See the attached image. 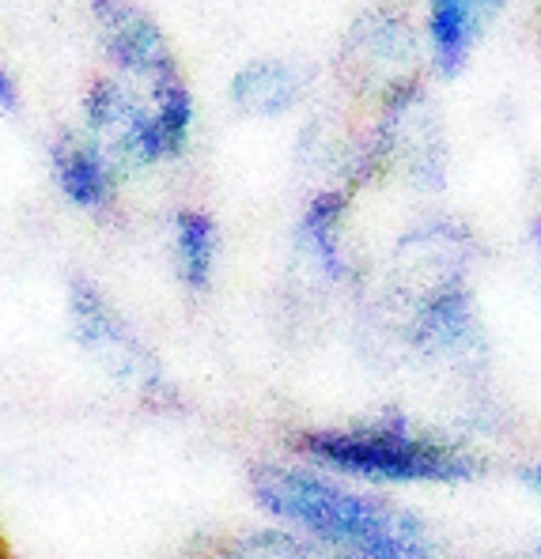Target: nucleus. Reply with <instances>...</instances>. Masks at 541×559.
I'll return each instance as SVG.
<instances>
[{
	"label": "nucleus",
	"instance_id": "1",
	"mask_svg": "<svg viewBox=\"0 0 541 559\" xmlns=\"http://www.w3.org/2000/svg\"><path fill=\"white\" fill-rule=\"evenodd\" d=\"M250 491L261 511L299 530L338 559H439L436 540L421 518L349 488L322 468L258 465L250 473Z\"/></svg>",
	"mask_w": 541,
	"mask_h": 559
},
{
	"label": "nucleus",
	"instance_id": "2",
	"mask_svg": "<svg viewBox=\"0 0 541 559\" xmlns=\"http://www.w3.org/2000/svg\"><path fill=\"white\" fill-rule=\"evenodd\" d=\"M292 447L310 465L372 484H466L481 473L478 457L466 454L458 442L421 431L405 419L315 427L295 435Z\"/></svg>",
	"mask_w": 541,
	"mask_h": 559
},
{
	"label": "nucleus",
	"instance_id": "3",
	"mask_svg": "<svg viewBox=\"0 0 541 559\" xmlns=\"http://www.w3.org/2000/svg\"><path fill=\"white\" fill-rule=\"evenodd\" d=\"M69 325L80 348L92 356V364L110 378L118 390L133 393L137 401L152 408L175 405L178 393L167 371L160 367L155 352L141 341L133 325L126 322L110 295L87 276L69 280Z\"/></svg>",
	"mask_w": 541,
	"mask_h": 559
},
{
	"label": "nucleus",
	"instance_id": "4",
	"mask_svg": "<svg viewBox=\"0 0 541 559\" xmlns=\"http://www.w3.org/2000/svg\"><path fill=\"white\" fill-rule=\"evenodd\" d=\"M92 12L103 27V49L126 76L144 80L148 87L175 76L178 64L163 31L152 15L133 8L129 0H92Z\"/></svg>",
	"mask_w": 541,
	"mask_h": 559
},
{
	"label": "nucleus",
	"instance_id": "5",
	"mask_svg": "<svg viewBox=\"0 0 541 559\" xmlns=\"http://www.w3.org/2000/svg\"><path fill=\"white\" fill-rule=\"evenodd\" d=\"M49 170L61 197L80 212H103L118 197L121 167L87 133H64L49 147Z\"/></svg>",
	"mask_w": 541,
	"mask_h": 559
},
{
	"label": "nucleus",
	"instance_id": "6",
	"mask_svg": "<svg viewBox=\"0 0 541 559\" xmlns=\"http://www.w3.org/2000/svg\"><path fill=\"white\" fill-rule=\"evenodd\" d=\"M499 0H432L428 38L443 76H455L466 64L470 49L478 46L485 23L496 15Z\"/></svg>",
	"mask_w": 541,
	"mask_h": 559
},
{
	"label": "nucleus",
	"instance_id": "7",
	"mask_svg": "<svg viewBox=\"0 0 541 559\" xmlns=\"http://www.w3.org/2000/svg\"><path fill=\"white\" fill-rule=\"evenodd\" d=\"M303 95V76L284 61H250L235 72L232 103L254 118H277L289 114Z\"/></svg>",
	"mask_w": 541,
	"mask_h": 559
},
{
	"label": "nucleus",
	"instance_id": "8",
	"mask_svg": "<svg viewBox=\"0 0 541 559\" xmlns=\"http://www.w3.org/2000/svg\"><path fill=\"white\" fill-rule=\"evenodd\" d=\"M175 269L190 292H209L216 269V224L209 212L183 209L175 216Z\"/></svg>",
	"mask_w": 541,
	"mask_h": 559
},
{
	"label": "nucleus",
	"instance_id": "9",
	"mask_svg": "<svg viewBox=\"0 0 541 559\" xmlns=\"http://www.w3.org/2000/svg\"><path fill=\"white\" fill-rule=\"evenodd\" d=\"M341 212H344V193H318L307 204V212H303L307 250L315 253V261L330 280L349 276V258H344V246H341Z\"/></svg>",
	"mask_w": 541,
	"mask_h": 559
},
{
	"label": "nucleus",
	"instance_id": "10",
	"mask_svg": "<svg viewBox=\"0 0 541 559\" xmlns=\"http://www.w3.org/2000/svg\"><path fill=\"white\" fill-rule=\"evenodd\" d=\"M209 559H338L315 540L295 537L289 530H246L212 545Z\"/></svg>",
	"mask_w": 541,
	"mask_h": 559
},
{
	"label": "nucleus",
	"instance_id": "11",
	"mask_svg": "<svg viewBox=\"0 0 541 559\" xmlns=\"http://www.w3.org/2000/svg\"><path fill=\"white\" fill-rule=\"evenodd\" d=\"M20 106V92H15V80L8 76V69L0 64V110H15Z\"/></svg>",
	"mask_w": 541,
	"mask_h": 559
},
{
	"label": "nucleus",
	"instance_id": "12",
	"mask_svg": "<svg viewBox=\"0 0 541 559\" xmlns=\"http://www.w3.org/2000/svg\"><path fill=\"white\" fill-rule=\"evenodd\" d=\"M530 484H534V488L541 491V465H538V468H530Z\"/></svg>",
	"mask_w": 541,
	"mask_h": 559
}]
</instances>
